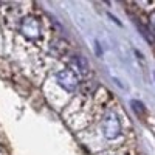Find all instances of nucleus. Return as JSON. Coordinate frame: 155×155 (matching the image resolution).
<instances>
[{"label":"nucleus","mask_w":155,"mask_h":155,"mask_svg":"<svg viewBox=\"0 0 155 155\" xmlns=\"http://www.w3.org/2000/svg\"><path fill=\"white\" fill-rule=\"evenodd\" d=\"M102 130H104L107 138H116L121 130V126H120V120L115 113H109L104 120V126H102Z\"/></svg>","instance_id":"1"},{"label":"nucleus","mask_w":155,"mask_h":155,"mask_svg":"<svg viewBox=\"0 0 155 155\" xmlns=\"http://www.w3.org/2000/svg\"><path fill=\"white\" fill-rule=\"evenodd\" d=\"M58 79H59V82H61L64 87L68 88V90H71V88L76 85V78H74V74H71V73H68V71L59 73Z\"/></svg>","instance_id":"2"}]
</instances>
